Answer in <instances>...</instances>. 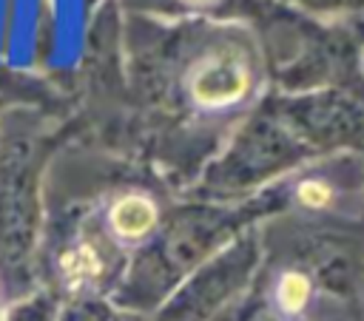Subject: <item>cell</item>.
Wrapping results in <instances>:
<instances>
[{"mask_svg":"<svg viewBox=\"0 0 364 321\" xmlns=\"http://www.w3.org/2000/svg\"><path fill=\"white\" fill-rule=\"evenodd\" d=\"M250 71L236 51L208 54L191 77V94L202 105H228L247 94Z\"/></svg>","mask_w":364,"mask_h":321,"instance_id":"obj_1","label":"cell"},{"mask_svg":"<svg viewBox=\"0 0 364 321\" xmlns=\"http://www.w3.org/2000/svg\"><path fill=\"white\" fill-rule=\"evenodd\" d=\"M156 222V210L142 196H125L111 207V224L125 239H139Z\"/></svg>","mask_w":364,"mask_h":321,"instance_id":"obj_2","label":"cell"},{"mask_svg":"<svg viewBox=\"0 0 364 321\" xmlns=\"http://www.w3.org/2000/svg\"><path fill=\"white\" fill-rule=\"evenodd\" d=\"M63 270H65V276H68L71 281H82V278H88V276H97V273H100L97 253H94L88 244H82V247L71 250V253L63 259Z\"/></svg>","mask_w":364,"mask_h":321,"instance_id":"obj_3","label":"cell"},{"mask_svg":"<svg viewBox=\"0 0 364 321\" xmlns=\"http://www.w3.org/2000/svg\"><path fill=\"white\" fill-rule=\"evenodd\" d=\"M307 293H310V284H307V278H304L301 273H287V276L282 278V284H279V301H282V307L290 310V312H296V310L304 307Z\"/></svg>","mask_w":364,"mask_h":321,"instance_id":"obj_4","label":"cell"},{"mask_svg":"<svg viewBox=\"0 0 364 321\" xmlns=\"http://www.w3.org/2000/svg\"><path fill=\"white\" fill-rule=\"evenodd\" d=\"M299 199H301L304 205H310V207H321V205H327V199H330V187L321 185V182H304V185L299 187Z\"/></svg>","mask_w":364,"mask_h":321,"instance_id":"obj_5","label":"cell"},{"mask_svg":"<svg viewBox=\"0 0 364 321\" xmlns=\"http://www.w3.org/2000/svg\"><path fill=\"white\" fill-rule=\"evenodd\" d=\"M188 3H202V0H188Z\"/></svg>","mask_w":364,"mask_h":321,"instance_id":"obj_6","label":"cell"}]
</instances>
